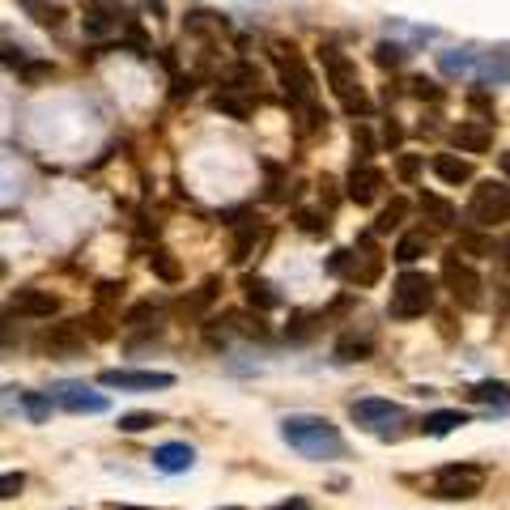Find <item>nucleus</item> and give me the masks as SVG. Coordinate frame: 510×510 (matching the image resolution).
I'll return each instance as SVG.
<instances>
[{
  "label": "nucleus",
  "mask_w": 510,
  "mask_h": 510,
  "mask_svg": "<svg viewBox=\"0 0 510 510\" xmlns=\"http://www.w3.org/2000/svg\"><path fill=\"white\" fill-rule=\"evenodd\" d=\"M281 438L298 451L302 460H340L345 455V438L328 417L315 412H289L281 422Z\"/></svg>",
  "instance_id": "nucleus-1"
},
{
  "label": "nucleus",
  "mask_w": 510,
  "mask_h": 510,
  "mask_svg": "<svg viewBox=\"0 0 510 510\" xmlns=\"http://www.w3.org/2000/svg\"><path fill=\"white\" fill-rule=\"evenodd\" d=\"M273 64H276V73H281L289 107H294V111L315 107V73L307 68L302 51L294 47V43H273Z\"/></svg>",
  "instance_id": "nucleus-2"
},
{
  "label": "nucleus",
  "mask_w": 510,
  "mask_h": 510,
  "mask_svg": "<svg viewBox=\"0 0 510 510\" xmlns=\"http://www.w3.org/2000/svg\"><path fill=\"white\" fill-rule=\"evenodd\" d=\"M319 60H324L328 81H332V89H337L340 107H345L349 115H370V99H366V89H361V81H358V68H353V60H349L345 51L319 47Z\"/></svg>",
  "instance_id": "nucleus-3"
},
{
  "label": "nucleus",
  "mask_w": 510,
  "mask_h": 510,
  "mask_svg": "<svg viewBox=\"0 0 510 510\" xmlns=\"http://www.w3.org/2000/svg\"><path fill=\"white\" fill-rule=\"evenodd\" d=\"M434 276L425 273H400L396 286H391V302H387V315L391 319H417L434 307Z\"/></svg>",
  "instance_id": "nucleus-4"
},
{
  "label": "nucleus",
  "mask_w": 510,
  "mask_h": 510,
  "mask_svg": "<svg viewBox=\"0 0 510 510\" xmlns=\"http://www.w3.org/2000/svg\"><path fill=\"white\" fill-rule=\"evenodd\" d=\"M328 273H332V276H345L349 286L366 289V286H374V281L383 276V255L370 247V238H361L353 251H337V255L328 260Z\"/></svg>",
  "instance_id": "nucleus-5"
},
{
  "label": "nucleus",
  "mask_w": 510,
  "mask_h": 510,
  "mask_svg": "<svg viewBox=\"0 0 510 510\" xmlns=\"http://www.w3.org/2000/svg\"><path fill=\"white\" fill-rule=\"evenodd\" d=\"M430 489H434V498L468 502L485 489V468H476V463H447V468H438L434 473Z\"/></svg>",
  "instance_id": "nucleus-6"
},
{
  "label": "nucleus",
  "mask_w": 510,
  "mask_h": 510,
  "mask_svg": "<svg viewBox=\"0 0 510 510\" xmlns=\"http://www.w3.org/2000/svg\"><path fill=\"white\" fill-rule=\"evenodd\" d=\"M468 222L473 225H502L510 222V187L506 183H485L473 187V200H468Z\"/></svg>",
  "instance_id": "nucleus-7"
},
{
  "label": "nucleus",
  "mask_w": 510,
  "mask_h": 510,
  "mask_svg": "<svg viewBox=\"0 0 510 510\" xmlns=\"http://www.w3.org/2000/svg\"><path fill=\"white\" fill-rule=\"evenodd\" d=\"M442 281H447V289L455 294V302L460 307H481L485 302V281L476 276V268L468 260H460V251H451L447 260H442Z\"/></svg>",
  "instance_id": "nucleus-8"
},
{
  "label": "nucleus",
  "mask_w": 510,
  "mask_h": 510,
  "mask_svg": "<svg viewBox=\"0 0 510 510\" xmlns=\"http://www.w3.org/2000/svg\"><path fill=\"white\" fill-rule=\"evenodd\" d=\"M349 417L361 425V430H374V434H391L396 422H404V409L391 404V400H353L349 404Z\"/></svg>",
  "instance_id": "nucleus-9"
},
{
  "label": "nucleus",
  "mask_w": 510,
  "mask_h": 510,
  "mask_svg": "<svg viewBox=\"0 0 510 510\" xmlns=\"http://www.w3.org/2000/svg\"><path fill=\"white\" fill-rule=\"evenodd\" d=\"M99 387H120V391H166V387H174V374H166V370H102Z\"/></svg>",
  "instance_id": "nucleus-10"
},
{
  "label": "nucleus",
  "mask_w": 510,
  "mask_h": 510,
  "mask_svg": "<svg viewBox=\"0 0 510 510\" xmlns=\"http://www.w3.org/2000/svg\"><path fill=\"white\" fill-rule=\"evenodd\" d=\"M47 358H81L86 353V328L81 324H51L47 337L38 340Z\"/></svg>",
  "instance_id": "nucleus-11"
},
{
  "label": "nucleus",
  "mask_w": 510,
  "mask_h": 510,
  "mask_svg": "<svg viewBox=\"0 0 510 510\" xmlns=\"http://www.w3.org/2000/svg\"><path fill=\"white\" fill-rule=\"evenodd\" d=\"M51 400L60 404V409H68V412H107V396L102 391H94V387H86V383H56L51 387Z\"/></svg>",
  "instance_id": "nucleus-12"
},
{
  "label": "nucleus",
  "mask_w": 510,
  "mask_h": 510,
  "mask_svg": "<svg viewBox=\"0 0 510 510\" xmlns=\"http://www.w3.org/2000/svg\"><path fill=\"white\" fill-rule=\"evenodd\" d=\"M86 35L89 38H107V35H120L124 26V9L115 0H86Z\"/></svg>",
  "instance_id": "nucleus-13"
},
{
  "label": "nucleus",
  "mask_w": 510,
  "mask_h": 510,
  "mask_svg": "<svg viewBox=\"0 0 510 510\" xmlns=\"http://www.w3.org/2000/svg\"><path fill=\"white\" fill-rule=\"evenodd\" d=\"M9 307H13V315H22V319H51V315L60 311V298L47 294V289H17Z\"/></svg>",
  "instance_id": "nucleus-14"
},
{
  "label": "nucleus",
  "mask_w": 510,
  "mask_h": 510,
  "mask_svg": "<svg viewBox=\"0 0 510 510\" xmlns=\"http://www.w3.org/2000/svg\"><path fill=\"white\" fill-rule=\"evenodd\" d=\"M383 171L379 166H370V162H358L353 166V174H349V200L353 204H374L379 200V192H383Z\"/></svg>",
  "instance_id": "nucleus-15"
},
{
  "label": "nucleus",
  "mask_w": 510,
  "mask_h": 510,
  "mask_svg": "<svg viewBox=\"0 0 510 510\" xmlns=\"http://www.w3.org/2000/svg\"><path fill=\"white\" fill-rule=\"evenodd\" d=\"M192 463H196V447H192V442H162V447L153 451V468L166 476L187 473Z\"/></svg>",
  "instance_id": "nucleus-16"
},
{
  "label": "nucleus",
  "mask_w": 510,
  "mask_h": 510,
  "mask_svg": "<svg viewBox=\"0 0 510 510\" xmlns=\"http://www.w3.org/2000/svg\"><path fill=\"white\" fill-rule=\"evenodd\" d=\"M476 77H481L485 86H502V81H510V47L476 51Z\"/></svg>",
  "instance_id": "nucleus-17"
},
{
  "label": "nucleus",
  "mask_w": 510,
  "mask_h": 510,
  "mask_svg": "<svg viewBox=\"0 0 510 510\" xmlns=\"http://www.w3.org/2000/svg\"><path fill=\"white\" fill-rule=\"evenodd\" d=\"M451 141H455L463 153H485L489 145H494V128L476 124V120H460V124L451 128Z\"/></svg>",
  "instance_id": "nucleus-18"
},
{
  "label": "nucleus",
  "mask_w": 510,
  "mask_h": 510,
  "mask_svg": "<svg viewBox=\"0 0 510 510\" xmlns=\"http://www.w3.org/2000/svg\"><path fill=\"white\" fill-rule=\"evenodd\" d=\"M438 68L447 77H476V51L473 47H451V51H438Z\"/></svg>",
  "instance_id": "nucleus-19"
},
{
  "label": "nucleus",
  "mask_w": 510,
  "mask_h": 510,
  "mask_svg": "<svg viewBox=\"0 0 510 510\" xmlns=\"http://www.w3.org/2000/svg\"><path fill=\"white\" fill-rule=\"evenodd\" d=\"M468 400L485 404L489 412H510V383H476L468 387Z\"/></svg>",
  "instance_id": "nucleus-20"
},
{
  "label": "nucleus",
  "mask_w": 510,
  "mask_h": 510,
  "mask_svg": "<svg viewBox=\"0 0 510 510\" xmlns=\"http://www.w3.org/2000/svg\"><path fill=\"white\" fill-rule=\"evenodd\" d=\"M243 294H247V307H255V311H273V307H281L276 286H268L264 276H243Z\"/></svg>",
  "instance_id": "nucleus-21"
},
{
  "label": "nucleus",
  "mask_w": 510,
  "mask_h": 510,
  "mask_svg": "<svg viewBox=\"0 0 510 510\" xmlns=\"http://www.w3.org/2000/svg\"><path fill=\"white\" fill-rule=\"evenodd\" d=\"M430 166H434V174L442 179V183H451V187H460V183L473 179V166L463 162V158H455V153H438Z\"/></svg>",
  "instance_id": "nucleus-22"
},
{
  "label": "nucleus",
  "mask_w": 510,
  "mask_h": 510,
  "mask_svg": "<svg viewBox=\"0 0 510 510\" xmlns=\"http://www.w3.org/2000/svg\"><path fill=\"white\" fill-rule=\"evenodd\" d=\"M51 404H56L51 391H17V409H22L35 425H43L51 417Z\"/></svg>",
  "instance_id": "nucleus-23"
},
{
  "label": "nucleus",
  "mask_w": 510,
  "mask_h": 510,
  "mask_svg": "<svg viewBox=\"0 0 510 510\" xmlns=\"http://www.w3.org/2000/svg\"><path fill=\"white\" fill-rule=\"evenodd\" d=\"M264 234V225L260 222H234V264H247L251 260V247H255V238Z\"/></svg>",
  "instance_id": "nucleus-24"
},
{
  "label": "nucleus",
  "mask_w": 510,
  "mask_h": 510,
  "mask_svg": "<svg viewBox=\"0 0 510 510\" xmlns=\"http://www.w3.org/2000/svg\"><path fill=\"white\" fill-rule=\"evenodd\" d=\"M460 425H468V417H463V412L442 409V412H430V417L422 422V430L430 438H442V434H451V430H460Z\"/></svg>",
  "instance_id": "nucleus-25"
},
{
  "label": "nucleus",
  "mask_w": 510,
  "mask_h": 510,
  "mask_svg": "<svg viewBox=\"0 0 510 510\" xmlns=\"http://www.w3.org/2000/svg\"><path fill=\"white\" fill-rule=\"evenodd\" d=\"M374 353V340L370 337H358V332H349V337L337 340V361H366Z\"/></svg>",
  "instance_id": "nucleus-26"
},
{
  "label": "nucleus",
  "mask_w": 510,
  "mask_h": 510,
  "mask_svg": "<svg viewBox=\"0 0 510 510\" xmlns=\"http://www.w3.org/2000/svg\"><path fill=\"white\" fill-rule=\"evenodd\" d=\"M425 251H430V234H425V230H412V234H404L396 243V260L400 264H417Z\"/></svg>",
  "instance_id": "nucleus-27"
},
{
  "label": "nucleus",
  "mask_w": 510,
  "mask_h": 510,
  "mask_svg": "<svg viewBox=\"0 0 510 510\" xmlns=\"http://www.w3.org/2000/svg\"><path fill=\"white\" fill-rule=\"evenodd\" d=\"M409 56H412V47L409 43H396V38H383V43L374 47V60L383 64V68H400Z\"/></svg>",
  "instance_id": "nucleus-28"
},
{
  "label": "nucleus",
  "mask_w": 510,
  "mask_h": 510,
  "mask_svg": "<svg viewBox=\"0 0 510 510\" xmlns=\"http://www.w3.org/2000/svg\"><path fill=\"white\" fill-rule=\"evenodd\" d=\"M22 9L35 13L38 26H51V30H60V26H64V9H60V5H47V0H22Z\"/></svg>",
  "instance_id": "nucleus-29"
},
{
  "label": "nucleus",
  "mask_w": 510,
  "mask_h": 510,
  "mask_svg": "<svg viewBox=\"0 0 510 510\" xmlns=\"http://www.w3.org/2000/svg\"><path fill=\"white\" fill-rule=\"evenodd\" d=\"M217 286H222V281H217V276H209V281H204V286H200L196 294H192V298L179 302V315H200L213 298H217Z\"/></svg>",
  "instance_id": "nucleus-30"
},
{
  "label": "nucleus",
  "mask_w": 510,
  "mask_h": 510,
  "mask_svg": "<svg viewBox=\"0 0 510 510\" xmlns=\"http://www.w3.org/2000/svg\"><path fill=\"white\" fill-rule=\"evenodd\" d=\"M158 319H162V311H158L153 302H137V307L124 315V328H145V332H153Z\"/></svg>",
  "instance_id": "nucleus-31"
},
{
  "label": "nucleus",
  "mask_w": 510,
  "mask_h": 510,
  "mask_svg": "<svg viewBox=\"0 0 510 510\" xmlns=\"http://www.w3.org/2000/svg\"><path fill=\"white\" fill-rule=\"evenodd\" d=\"M404 213H409V204H404V200H391V204L379 213V222H374V234H387V230H396V225L404 222Z\"/></svg>",
  "instance_id": "nucleus-32"
},
{
  "label": "nucleus",
  "mask_w": 510,
  "mask_h": 510,
  "mask_svg": "<svg viewBox=\"0 0 510 510\" xmlns=\"http://www.w3.org/2000/svg\"><path fill=\"white\" fill-rule=\"evenodd\" d=\"M150 264H153V273L162 276L166 286H174V281H179V276H183V273H179V260H174L171 251H158V255H153Z\"/></svg>",
  "instance_id": "nucleus-33"
},
{
  "label": "nucleus",
  "mask_w": 510,
  "mask_h": 510,
  "mask_svg": "<svg viewBox=\"0 0 510 510\" xmlns=\"http://www.w3.org/2000/svg\"><path fill=\"white\" fill-rule=\"evenodd\" d=\"M422 209L434 217L438 225H455V209H451L447 200H438V196H422Z\"/></svg>",
  "instance_id": "nucleus-34"
},
{
  "label": "nucleus",
  "mask_w": 510,
  "mask_h": 510,
  "mask_svg": "<svg viewBox=\"0 0 510 510\" xmlns=\"http://www.w3.org/2000/svg\"><path fill=\"white\" fill-rule=\"evenodd\" d=\"M298 225L307 230V234H328V209L319 213V209H298Z\"/></svg>",
  "instance_id": "nucleus-35"
},
{
  "label": "nucleus",
  "mask_w": 510,
  "mask_h": 510,
  "mask_svg": "<svg viewBox=\"0 0 510 510\" xmlns=\"http://www.w3.org/2000/svg\"><path fill=\"white\" fill-rule=\"evenodd\" d=\"M387 35H400V38H412V43H425V38H434L430 26H404V22H387Z\"/></svg>",
  "instance_id": "nucleus-36"
},
{
  "label": "nucleus",
  "mask_w": 510,
  "mask_h": 510,
  "mask_svg": "<svg viewBox=\"0 0 510 510\" xmlns=\"http://www.w3.org/2000/svg\"><path fill=\"white\" fill-rule=\"evenodd\" d=\"M150 425H158L153 412H128V417H120V430H124V434H141V430H150Z\"/></svg>",
  "instance_id": "nucleus-37"
},
{
  "label": "nucleus",
  "mask_w": 510,
  "mask_h": 510,
  "mask_svg": "<svg viewBox=\"0 0 510 510\" xmlns=\"http://www.w3.org/2000/svg\"><path fill=\"white\" fill-rule=\"evenodd\" d=\"M22 489H26V476L22 473H0V502L17 498Z\"/></svg>",
  "instance_id": "nucleus-38"
},
{
  "label": "nucleus",
  "mask_w": 510,
  "mask_h": 510,
  "mask_svg": "<svg viewBox=\"0 0 510 510\" xmlns=\"http://www.w3.org/2000/svg\"><path fill=\"white\" fill-rule=\"evenodd\" d=\"M217 111H230L234 120H247L251 107H247L243 99H234V94H217Z\"/></svg>",
  "instance_id": "nucleus-39"
},
{
  "label": "nucleus",
  "mask_w": 510,
  "mask_h": 510,
  "mask_svg": "<svg viewBox=\"0 0 510 510\" xmlns=\"http://www.w3.org/2000/svg\"><path fill=\"white\" fill-rule=\"evenodd\" d=\"M115 298H124V281H102V286H99V307L107 311Z\"/></svg>",
  "instance_id": "nucleus-40"
},
{
  "label": "nucleus",
  "mask_w": 510,
  "mask_h": 510,
  "mask_svg": "<svg viewBox=\"0 0 510 510\" xmlns=\"http://www.w3.org/2000/svg\"><path fill=\"white\" fill-rule=\"evenodd\" d=\"M396 171H400V179H404V183H412V179L422 174V158H412V153H404Z\"/></svg>",
  "instance_id": "nucleus-41"
},
{
  "label": "nucleus",
  "mask_w": 510,
  "mask_h": 510,
  "mask_svg": "<svg viewBox=\"0 0 510 510\" xmlns=\"http://www.w3.org/2000/svg\"><path fill=\"white\" fill-rule=\"evenodd\" d=\"M353 150H358V162H370V132L366 128H353Z\"/></svg>",
  "instance_id": "nucleus-42"
},
{
  "label": "nucleus",
  "mask_w": 510,
  "mask_h": 510,
  "mask_svg": "<svg viewBox=\"0 0 510 510\" xmlns=\"http://www.w3.org/2000/svg\"><path fill=\"white\" fill-rule=\"evenodd\" d=\"M51 73H56V68H51L47 60H38V64H26V68H22V77H26V81H30V86H35V81H43V77H51Z\"/></svg>",
  "instance_id": "nucleus-43"
},
{
  "label": "nucleus",
  "mask_w": 510,
  "mask_h": 510,
  "mask_svg": "<svg viewBox=\"0 0 510 510\" xmlns=\"http://www.w3.org/2000/svg\"><path fill=\"white\" fill-rule=\"evenodd\" d=\"M383 141L391 145V150H396L400 141H404V132H400V124H396V120H387V124H383Z\"/></svg>",
  "instance_id": "nucleus-44"
},
{
  "label": "nucleus",
  "mask_w": 510,
  "mask_h": 510,
  "mask_svg": "<svg viewBox=\"0 0 510 510\" xmlns=\"http://www.w3.org/2000/svg\"><path fill=\"white\" fill-rule=\"evenodd\" d=\"M412 94H417V99H438V89L430 86V81H412Z\"/></svg>",
  "instance_id": "nucleus-45"
},
{
  "label": "nucleus",
  "mask_w": 510,
  "mask_h": 510,
  "mask_svg": "<svg viewBox=\"0 0 510 510\" xmlns=\"http://www.w3.org/2000/svg\"><path fill=\"white\" fill-rule=\"evenodd\" d=\"M273 510H315L307 498H289V502H281V506H273Z\"/></svg>",
  "instance_id": "nucleus-46"
},
{
  "label": "nucleus",
  "mask_w": 510,
  "mask_h": 510,
  "mask_svg": "<svg viewBox=\"0 0 510 510\" xmlns=\"http://www.w3.org/2000/svg\"><path fill=\"white\" fill-rule=\"evenodd\" d=\"M498 255H502V264H506V268H510V238H506V243H502V247H498Z\"/></svg>",
  "instance_id": "nucleus-47"
},
{
  "label": "nucleus",
  "mask_w": 510,
  "mask_h": 510,
  "mask_svg": "<svg viewBox=\"0 0 510 510\" xmlns=\"http://www.w3.org/2000/svg\"><path fill=\"white\" fill-rule=\"evenodd\" d=\"M502 174L510 179V153H502Z\"/></svg>",
  "instance_id": "nucleus-48"
},
{
  "label": "nucleus",
  "mask_w": 510,
  "mask_h": 510,
  "mask_svg": "<svg viewBox=\"0 0 510 510\" xmlns=\"http://www.w3.org/2000/svg\"><path fill=\"white\" fill-rule=\"evenodd\" d=\"M111 510H145V506H111Z\"/></svg>",
  "instance_id": "nucleus-49"
},
{
  "label": "nucleus",
  "mask_w": 510,
  "mask_h": 510,
  "mask_svg": "<svg viewBox=\"0 0 510 510\" xmlns=\"http://www.w3.org/2000/svg\"><path fill=\"white\" fill-rule=\"evenodd\" d=\"M0 276H5V260H0Z\"/></svg>",
  "instance_id": "nucleus-50"
},
{
  "label": "nucleus",
  "mask_w": 510,
  "mask_h": 510,
  "mask_svg": "<svg viewBox=\"0 0 510 510\" xmlns=\"http://www.w3.org/2000/svg\"><path fill=\"white\" fill-rule=\"evenodd\" d=\"M225 510H238V506H225Z\"/></svg>",
  "instance_id": "nucleus-51"
}]
</instances>
